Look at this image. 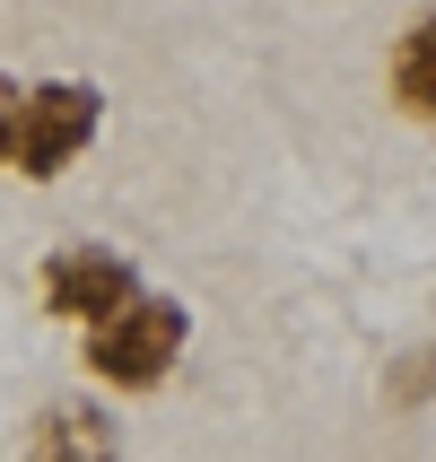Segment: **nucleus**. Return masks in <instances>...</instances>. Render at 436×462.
I'll use <instances>...</instances> for the list:
<instances>
[{"label":"nucleus","mask_w":436,"mask_h":462,"mask_svg":"<svg viewBox=\"0 0 436 462\" xmlns=\"http://www.w3.org/2000/svg\"><path fill=\"white\" fill-rule=\"evenodd\" d=\"M393 105H402L411 123L436 114V18L402 26V52H393Z\"/></svg>","instance_id":"obj_5"},{"label":"nucleus","mask_w":436,"mask_h":462,"mask_svg":"<svg viewBox=\"0 0 436 462\" xmlns=\"http://www.w3.org/2000/svg\"><path fill=\"white\" fill-rule=\"evenodd\" d=\"M35 288H44V306L61 323H105V314H123L140 297V271L123 254H105V245H61V254H44Z\"/></svg>","instance_id":"obj_3"},{"label":"nucleus","mask_w":436,"mask_h":462,"mask_svg":"<svg viewBox=\"0 0 436 462\" xmlns=\"http://www.w3.org/2000/svg\"><path fill=\"white\" fill-rule=\"evenodd\" d=\"M183 340H192V314L175 306V297H157V288H140L123 314H105V323H88V340H79V358H88V375L114 393H149L175 375Z\"/></svg>","instance_id":"obj_1"},{"label":"nucleus","mask_w":436,"mask_h":462,"mask_svg":"<svg viewBox=\"0 0 436 462\" xmlns=\"http://www.w3.org/2000/svg\"><path fill=\"white\" fill-rule=\"evenodd\" d=\"M393 402H411V411L428 402V349H411V358L393 366Z\"/></svg>","instance_id":"obj_6"},{"label":"nucleus","mask_w":436,"mask_h":462,"mask_svg":"<svg viewBox=\"0 0 436 462\" xmlns=\"http://www.w3.org/2000/svg\"><path fill=\"white\" fill-rule=\"evenodd\" d=\"M105 123V88L97 79H44L18 97V140H9V166L26 183H52Z\"/></svg>","instance_id":"obj_2"},{"label":"nucleus","mask_w":436,"mask_h":462,"mask_svg":"<svg viewBox=\"0 0 436 462\" xmlns=\"http://www.w3.org/2000/svg\"><path fill=\"white\" fill-rule=\"evenodd\" d=\"M26 462H123V428L105 419V402H44L35 428H26Z\"/></svg>","instance_id":"obj_4"},{"label":"nucleus","mask_w":436,"mask_h":462,"mask_svg":"<svg viewBox=\"0 0 436 462\" xmlns=\"http://www.w3.org/2000/svg\"><path fill=\"white\" fill-rule=\"evenodd\" d=\"M18 97H26V88L0 70V166H9V140H18Z\"/></svg>","instance_id":"obj_7"}]
</instances>
